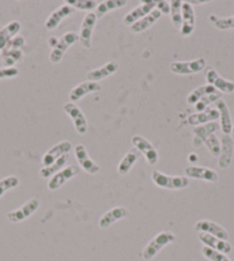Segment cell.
<instances>
[{"label":"cell","instance_id":"1","mask_svg":"<svg viewBox=\"0 0 234 261\" xmlns=\"http://www.w3.org/2000/svg\"><path fill=\"white\" fill-rule=\"evenodd\" d=\"M175 241V235L171 231H161L148 243L142 251V258L150 261L154 259L160 253L161 250H163L165 246H168L171 243Z\"/></svg>","mask_w":234,"mask_h":261},{"label":"cell","instance_id":"2","mask_svg":"<svg viewBox=\"0 0 234 261\" xmlns=\"http://www.w3.org/2000/svg\"><path fill=\"white\" fill-rule=\"evenodd\" d=\"M152 179L155 186L169 190H182L190 186V178L185 176H170L163 174L160 170H154L152 173Z\"/></svg>","mask_w":234,"mask_h":261},{"label":"cell","instance_id":"3","mask_svg":"<svg viewBox=\"0 0 234 261\" xmlns=\"http://www.w3.org/2000/svg\"><path fill=\"white\" fill-rule=\"evenodd\" d=\"M79 40V36L75 31H69L66 33L62 37L56 40V43L52 47V51L49 53V61L53 64H58L66 55L67 49H68L71 45L77 43Z\"/></svg>","mask_w":234,"mask_h":261},{"label":"cell","instance_id":"4","mask_svg":"<svg viewBox=\"0 0 234 261\" xmlns=\"http://www.w3.org/2000/svg\"><path fill=\"white\" fill-rule=\"evenodd\" d=\"M39 206H40V200L38 198H33V199L28 200L25 204L19 207L17 210L8 212L6 217L8 219V221H11L12 223H19V222L24 221L26 219H29L35 212H37Z\"/></svg>","mask_w":234,"mask_h":261},{"label":"cell","instance_id":"5","mask_svg":"<svg viewBox=\"0 0 234 261\" xmlns=\"http://www.w3.org/2000/svg\"><path fill=\"white\" fill-rule=\"evenodd\" d=\"M64 111L69 115V118L73 120L74 127L76 129V132H77V134L80 135V136L86 135L89 130V123L83 113V111L74 102L65 103Z\"/></svg>","mask_w":234,"mask_h":261},{"label":"cell","instance_id":"6","mask_svg":"<svg viewBox=\"0 0 234 261\" xmlns=\"http://www.w3.org/2000/svg\"><path fill=\"white\" fill-rule=\"evenodd\" d=\"M206 65L207 62L204 58H199V59L192 61L173 62V64L170 65V70L177 75H192L203 70L206 68Z\"/></svg>","mask_w":234,"mask_h":261},{"label":"cell","instance_id":"7","mask_svg":"<svg viewBox=\"0 0 234 261\" xmlns=\"http://www.w3.org/2000/svg\"><path fill=\"white\" fill-rule=\"evenodd\" d=\"M132 145L137 148V150L145 155L147 163L151 166H154L157 161H159V153L154 147V145L146 139L145 137L140 136V135H136L131 138Z\"/></svg>","mask_w":234,"mask_h":261},{"label":"cell","instance_id":"8","mask_svg":"<svg viewBox=\"0 0 234 261\" xmlns=\"http://www.w3.org/2000/svg\"><path fill=\"white\" fill-rule=\"evenodd\" d=\"M98 17L96 13L90 12L85 15L84 20L82 22V25H80L79 30V42L83 45L85 48H91L92 46V35L93 30L96 28Z\"/></svg>","mask_w":234,"mask_h":261},{"label":"cell","instance_id":"9","mask_svg":"<svg viewBox=\"0 0 234 261\" xmlns=\"http://www.w3.org/2000/svg\"><path fill=\"white\" fill-rule=\"evenodd\" d=\"M79 172H80V168L78 166H75V165L68 166V167L60 170L57 174H55L54 176L51 177V179H49L47 183V188L51 191L58 190L62 186H65L67 182L70 181L71 178L77 176Z\"/></svg>","mask_w":234,"mask_h":261},{"label":"cell","instance_id":"10","mask_svg":"<svg viewBox=\"0 0 234 261\" xmlns=\"http://www.w3.org/2000/svg\"><path fill=\"white\" fill-rule=\"evenodd\" d=\"M75 156L77 159V163L79 164L80 168L84 172H86L90 175H94L100 172V166L97 165L94 161L90 158L86 147L83 144H77L75 146Z\"/></svg>","mask_w":234,"mask_h":261},{"label":"cell","instance_id":"11","mask_svg":"<svg viewBox=\"0 0 234 261\" xmlns=\"http://www.w3.org/2000/svg\"><path fill=\"white\" fill-rule=\"evenodd\" d=\"M220 153L218 156V167L220 169H227L232 164L234 153V142L229 135H223L220 139Z\"/></svg>","mask_w":234,"mask_h":261},{"label":"cell","instance_id":"12","mask_svg":"<svg viewBox=\"0 0 234 261\" xmlns=\"http://www.w3.org/2000/svg\"><path fill=\"white\" fill-rule=\"evenodd\" d=\"M157 2H142L141 5H139L138 7L133 8V10L128 13L127 15L124 16L123 19V23L125 25H133L136 22L139 20L143 19V17L147 16L150 13L155 10Z\"/></svg>","mask_w":234,"mask_h":261},{"label":"cell","instance_id":"13","mask_svg":"<svg viewBox=\"0 0 234 261\" xmlns=\"http://www.w3.org/2000/svg\"><path fill=\"white\" fill-rule=\"evenodd\" d=\"M194 229L197 232L209 233V235L217 237L219 240H223V241L228 240V232L226 229L223 228L218 223L210 221V220H201V221H197L195 223Z\"/></svg>","mask_w":234,"mask_h":261},{"label":"cell","instance_id":"14","mask_svg":"<svg viewBox=\"0 0 234 261\" xmlns=\"http://www.w3.org/2000/svg\"><path fill=\"white\" fill-rule=\"evenodd\" d=\"M195 29V13L194 8L188 2H183L182 7V27L181 34L183 36H191Z\"/></svg>","mask_w":234,"mask_h":261},{"label":"cell","instance_id":"15","mask_svg":"<svg viewBox=\"0 0 234 261\" xmlns=\"http://www.w3.org/2000/svg\"><path fill=\"white\" fill-rule=\"evenodd\" d=\"M71 148H73V145H71V143L68 141L57 143L55 146L49 148V150L44 154L42 159L44 167H47V166L55 163V161L57 159H60L61 156L68 154L71 151Z\"/></svg>","mask_w":234,"mask_h":261},{"label":"cell","instance_id":"16","mask_svg":"<svg viewBox=\"0 0 234 261\" xmlns=\"http://www.w3.org/2000/svg\"><path fill=\"white\" fill-rule=\"evenodd\" d=\"M185 174L188 178L202 179V181L211 183L218 182L219 179L216 170L207 167H199V166H188V167L185 168Z\"/></svg>","mask_w":234,"mask_h":261},{"label":"cell","instance_id":"17","mask_svg":"<svg viewBox=\"0 0 234 261\" xmlns=\"http://www.w3.org/2000/svg\"><path fill=\"white\" fill-rule=\"evenodd\" d=\"M206 80L209 85H213L216 90H218L220 92L223 93L234 92V82L223 79L222 76H220L217 71L213 68H209L207 70Z\"/></svg>","mask_w":234,"mask_h":261},{"label":"cell","instance_id":"18","mask_svg":"<svg viewBox=\"0 0 234 261\" xmlns=\"http://www.w3.org/2000/svg\"><path fill=\"white\" fill-rule=\"evenodd\" d=\"M74 13V8L70 7L67 4H64V5L56 8L55 11L52 12L49 16L47 17L46 22H45V28L47 30H55L62 21L67 17L70 16Z\"/></svg>","mask_w":234,"mask_h":261},{"label":"cell","instance_id":"19","mask_svg":"<svg viewBox=\"0 0 234 261\" xmlns=\"http://www.w3.org/2000/svg\"><path fill=\"white\" fill-rule=\"evenodd\" d=\"M128 214H129V211L125 208V207H122V206L114 207V208L108 211V212H106L100 218V220H99V227L101 229L109 228L117 221H120V220H123L127 218Z\"/></svg>","mask_w":234,"mask_h":261},{"label":"cell","instance_id":"20","mask_svg":"<svg viewBox=\"0 0 234 261\" xmlns=\"http://www.w3.org/2000/svg\"><path fill=\"white\" fill-rule=\"evenodd\" d=\"M219 129L220 124H218L216 121L215 122H209L196 127L194 132H193V134H194V137H193V146L200 147L202 144H204V141L210 135H214Z\"/></svg>","mask_w":234,"mask_h":261},{"label":"cell","instance_id":"21","mask_svg":"<svg viewBox=\"0 0 234 261\" xmlns=\"http://www.w3.org/2000/svg\"><path fill=\"white\" fill-rule=\"evenodd\" d=\"M101 90V85L98 82H91V81H87V82L80 83L78 85L71 90L69 93V98H70V102H76L80 100V99L84 98L85 96H87L90 93L93 92H98Z\"/></svg>","mask_w":234,"mask_h":261},{"label":"cell","instance_id":"22","mask_svg":"<svg viewBox=\"0 0 234 261\" xmlns=\"http://www.w3.org/2000/svg\"><path fill=\"white\" fill-rule=\"evenodd\" d=\"M199 240L203 243L204 246H208V247H210V249H213L215 251L222 252V253H224V254H228L232 252V245L229 244L227 241L219 240V238L211 236V235H209V233L200 232Z\"/></svg>","mask_w":234,"mask_h":261},{"label":"cell","instance_id":"23","mask_svg":"<svg viewBox=\"0 0 234 261\" xmlns=\"http://www.w3.org/2000/svg\"><path fill=\"white\" fill-rule=\"evenodd\" d=\"M120 66L117 62L115 61H109L108 64L103 65L100 68H97V69H93L87 73L86 75V79L89 81H91V82H98L101 80H105L107 77H109L112 74H115L117 70H119Z\"/></svg>","mask_w":234,"mask_h":261},{"label":"cell","instance_id":"24","mask_svg":"<svg viewBox=\"0 0 234 261\" xmlns=\"http://www.w3.org/2000/svg\"><path fill=\"white\" fill-rule=\"evenodd\" d=\"M216 109L219 112V119H220V129L224 135H229L232 133L233 123H232V118L231 113H229L227 103L225 102L223 99H219V100L216 102Z\"/></svg>","mask_w":234,"mask_h":261},{"label":"cell","instance_id":"25","mask_svg":"<svg viewBox=\"0 0 234 261\" xmlns=\"http://www.w3.org/2000/svg\"><path fill=\"white\" fill-rule=\"evenodd\" d=\"M219 119V112L217 109H208L200 113H195L188 116L187 122L191 125H202L209 122H215L216 120Z\"/></svg>","mask_w":234,"mask_h":261},{"label":"cell","instance_id":"26","mask_svg":"<svg viewBox=\"0 0 234 261\" xmlns=\"http://www.w3.org/2000/svg\"><path fill=\"white\" fill-rule=\"evenodd\" d=\"M21 30V23L19 21H12L3 29H0V53L6 48L7 44L17 36Z\"/></svg>","mask_w":234,"mask_h":261},{"label":"cell","instance_id":"27","mask_svg":"<svg viewBox=\"0 0 234 261\" xmlns=\"http://www.w3.org/2000/svg\"><path fill=\"white\" fill-rule=\"evenodd\" d=\"M162 16L161 12L157 11L156 8L152 13H150L147 16L143 17V19L139 20L138 22H136L133 25L130 27V30L132 31L133 34H140L146 31L147 29H150L153 24H155L157 21L160 20V17Z\"/></svg>","mask_w":234,"mask_h":261},{"label":"cell","instance_id":"28","mask_svg":"<svg viewBox=\"0 0 234 261\" xmlns=\"http://www.w3.org/2000/svg\"><path fill=\"white\" fill-rule=\"evenodd\" d=\"M141 153L139 152L137 148L136 150H131L129 151L127 154L123 156V159L121 160V163L119 164V167H117V172H119L120 175H127L130 173V170L132 169L134 164L137 163L138 159L140 158Z\"/></svg>","mask_w":234,"mask_h":261},{"label":"cell","instance_id":"29","mask_svg":"<svg viewBox=\"0 0 234 261\" xmlns=\"http://www.w3.org/2000/svg\"><path fill=\"white\" fill-rule=\"evenodd\" d=\"M127 4L128 3L125 0H107V2H102L97 7L96 15L98 19H101L102 16H105L109 12L127 6Z\"/></svg>","mask_w":234,"mask_h":261},{"label":"cell","instance_id":"30","mask_svg":"<svg viewBox=\"0 0 234 261\" xmlns=\"http://www.w3.org/2000/svg\"><path fill=\"white\" fill-rule=\"evenodd\" d=\"M68 161V154L61 156L60 159H57L55 163L47 166V167H44L39 170V175L42 178H49L54 176V175L57 174L60 170L64 169V167Z\"/></svg>","mask_w":234,"mask_h":261},{"label":"cell","instance_id":"31","mask_svg":"<svg viewBox=\"0 0 234 261\" xmlns=\"http://www.w3.org/2000/svg\"><path fill=\"white\" fill-rule=\"evenodd\" d=\"M216 92H218V91L213 87V85H209V84L200 85L199 88H196L194 91L188 94L187 102L190 103V105H195V103L199 101L200 99H202L206 96H208V94L216 93Z\"/></svg>","mask_w":234,"mask_h":261},{"label":"cell","instance_id":"32","mask_svg":"<svg viewBox=\"0 0 234 261\" xmlns=\"http://www.w3.org/2000/svg\"><path fill=\"white\" fill-rule=\"evenodd\" d=\"M3 65L5 68H13L15 64L23 59V52L21 49H14V51H4L2 53Z\"/></svg>","mask_w":234,"mask_h":261},{"label":"cell","instance_id":"33","mask_svg":"<svg viewBox=\"0 0 234 261\" xmlns=\"http://www.w3.org/2000/svg\"><path fill=\"white\" fill-rule=\"evenodd\" d=\"M182 7L183 2H181V0H172V2H170L171 20H172V24L175 28L179 29L182 27Z\"/></svg>","mask_w":234,"mask_h":261},{"label":"cell","instance_id":"34","mask_svg":"<svg viewBox=\"0 0 234 261\" xmlns=\"http://www.w3.org/2000/svg\"><path fill=\"white\" fill-rule=\"evenodd\" d=\"M66 4L73 7L74 10L79 11L97 10V7L99 6V2H97V0H67Z\"/></svg>","mask_w":234,"mask_h":261},{"label":"cell","instance_id":"35","mask_svg":"<svg viewBox=\"0 0 234 261\" xmlns=\"http://www.w3.org/2000/svg\"><path fill=\"white\" fill-rule=\"evenodd\" d=\"M220 98H222V93H219V92L208 94V96H206L202 99H200V100L195 103V111L197 112V113L206 111L207 109H208L209 105H211V103H214V102H217Z\"/></svg>","mask_w":234,"mask_h":261},{"label":"cell","instance_id":"36","mask_svg":"<svg viewBox=\"0 0 234 261\" xmlns=\"http://www.w3.org/2000/svg\"><path fill=\"white\" fill-rule=\"evenodd\" d=\"M215 28L219 30H231L234 29V16L229 17H217L215 15H211L210 19Z\"/></svg>","mask_w":234,"mask_h":261},{"label":"cell","instance_id":"37","mask_svg":"<svg viewBox=\"0 0 234 261\" xmlns=\"http://www.w3.org/2000/svg\"><path fill=\"white\" fill-rule=\"evenodd\" d=\"M20 186V179L16 176H7L0 179V198L4 197L6 192L13 190Z\"/></svg>","mask_w":234,"mask_h":261},{"label":"cell","instance_id":"38","mask_svg":"<svg viewBox=\"0 0 234 261\" xmlns=\"http://www.w3.org/2000/svg\"><path fill=\"white\" fill-rule=\"evenodd\" d=\"M202 254H203L204 258H207L210 261H231V259L228 258L226 254L222 253V252L215 251L213 249H210L208 246H203L202 247Z\"/></svg>","mask_w":234,"mask_h":261},{"label":"cell","instance_id":"39","mask_svg":"<svg viewBox=\"0 0 234 261\" xmlns=\"http://www.w3.org/2000/svg\"><path fill=\"white\" fill-rule=\"evenodd\" d=\"M204 144L207 148H208L210 154L213 156H216V158H218L219 156V153H220V146H222V144H220V141L218 139V137L216 136V135H210V136L206 139Z\"/></svg>","mask_w":234,"mask_h":261},{"label":"cell","instance_id":"40","mask_svg":"<svg viewBox=\"0 0 234 261\" xmlns=\"http://www.w3.org/2000/svg\"><path fill=\"white\" fill-rule=\"evenodd\" d=\"M24 44H25L24 38L22 37V36L17 35V36H15V37L11 40L10 43L7 44V46H6L5 49H4V51H14V49H21V47L24 46Z\"/></svg>","mask_w":234,"mask_h":261},{"label":"cell","instance_id":"41","mask_svg":"<svg viewBox=\"0 0 234 261\" xmlns=\"http://www.w3.org/2000/svg\"><path fill=\"white\" fill-rule=\"evenodd\" d=\"M20 74V71L15 67L13 68H0V80H5V79H13L16 77L17 75Z\"/></svg>","mask_w":234,"mask_h":261},{"label":"cell","instance_id":"42","mask_svg":"<svg viewBox=\"0 0 234 261\" xmlns=\"http://www.w3.org/2000/svg\"><path fill=\"white\" fill-rule=\"evenodd\" d=\"M156 10L161 12V14H164V15H170V3L168 2H157L156 4Z\"/></svg>","mask_w":234,"mask_h":261},{"label":"cell","instance_id":"43","mask_svg":"<svg viewBox=\"0 0 234 261\" xmlns=\"http://www.w3.org/2000/svg\"><path fill=\"white\" fill-rule=\"evenodd\" d=\"M232 134L234 135V125H233V128H232Z\"/></svg>","mask_w":234,"mask_h":261}]
</instances>
